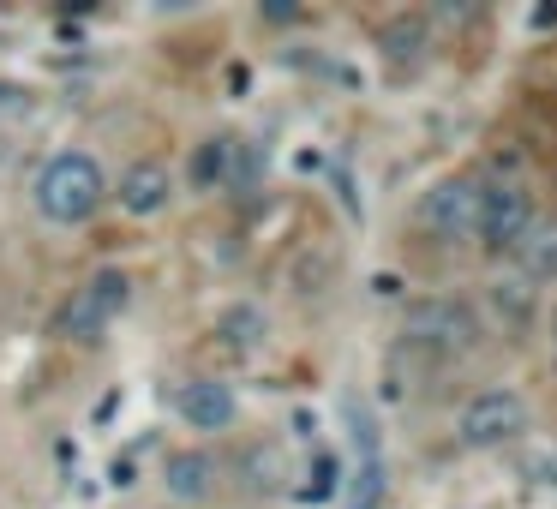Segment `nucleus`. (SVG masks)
Returning a JSON list of instances; mask_svg holds the SVG:
<instances>
[{"label":"nucleus","instance_id":"obj_1","mask_svg":"<svg viewBox=\"0 0 557 509\" xmlns=\"http://www.w3.org/2000/svg\"><path fill=\"white\" fill-rule=\"evenodd\" d=\"M102 198H108V180H102L96 156H84V150H54V156L36 168V180H30V204H36V216L54 222V228L90 222Z\"/></svg>","mask_w":557,"mask_h":509},{"label":"nucleus","instance_id":"obj_2","mask_svg":"<svg viewBox=\"0 0 557 509\" xmlns=\"http://www.w3.org/2000/svg\"><path fill=\"white\" fill-rule=\"evenodd\" d=\"M402 342L426 360H462L468 348H480V312L456 294H426L402 312Z\"/></svg>","mask_w":557,"mask_h":509},{"label":"nucleus","instance_id":"obj_3","mask_svg":"<svg viewBox=\"0 0 557 509\" xmlns=\"http://www.w3.org/2000/svg\"><path fill=\"white\" fill-rule=\"evenodd\" d=\"M126 306H132V276H126V270H96V276H84V282L60 300V312H54V336L72 342V348L102 342Z\"/></svg>","mask_w":557,"mask_h":509},{"label":"nucleus","instance_id":"obj_4","mask_svg":"<svg viewBox=\"0 0 557 509\" xmlns=\"http://www.w3.org/2000/svg\"><path fill=\"white\" fill-rule=\"evenodd\" d=\"M342 426H348V450L354 462L342 468V509H378L384 504V438H378V414L366 396H342Z\"/></svg>","mask_w":557,"mask_h":509},{"label":"nucleus","instance_id":"obj_5","mask_svg":"<svg viewBox=\"0 0 557 509\" xmlns=\"http://www.w3.org/2000/svg\"><path fill=\"white\" fill-rule=\"evenodd\" d=\"M486 198H492V180H480V174H450V180H438V186L420 198L414 222H420L426 234L450 240V246H474V240H480Z\"/></svg>","mask_w":557,"mask_h":509},{"label":"nucleus","instance_id":"obj_6","mask_svg":"<svg viewBox=\"0 0 557 509\" xmlns=\"http://www.w3.org/2000/svg\"><path fill=\"white\" fill-rule=\"evenodd\" d=\"M528 420H534L528 396L510 390V384H492V390H474L462 402L456 438H462V450H504V444H516L528 432Z\"/></svg>","mask_w":557,"mask_h":509},{"label":"nucleus","instance_id":"obj_7","mask_svg":"<svg viewBox=\"0 0 557 509\" xmlns=\"http://www.w3.org/2000/svg\"><path fill=\"white\" fill-rule=\"evenodd\" d=\"M534 222H540V198H534L528 186H492L486 216H480V240H474V246H486L492 258H510Z\"/></svg>","mask_w":557,"mask_h":509},{"label":"nucleus","instance_id":"obj_8","mask_svg":"<svg viewBox=\"0 0 557 509\" xmlns=\"http://www.w3.org/2000/svg\"><path fill=\"white\" fill-rule=\"evenodd\" d=\"M174 408H180V420H186L192 432H228L234 414H240V402H234V390H228L222 378H192V384H180Z\"/></svg>","mask_w":557,"mask_h":509},{"label":"nucleus","instance_id":"obj_9","mask_svg":"<svg viewBox=\"0 0 557 509\" xmlns=\"http://www.w3.org/2000/svg\"><path fill=\"white\" fill-rule=\"evenodd\" d=\"M378 54L396 66V72H414L426 54H432V18L426 12H390L378 24Z\"/></svg>","mask_w":557,"mask_h":509},{"label":"nucleus","instance_id":"obj_10","mask_svg":"<svg viewBox=\"0 0 557 509\" xmlns=\"http://www.w3.org/2000/svg\"><path fill=\"white\" fill-rule=\"evenodd\" d=\"M162 486H168L174 504H210L216 486H222V468H216V456H204V450H174V456L162 462Z\"/></svg>","mask_w":557,"mask_h":509},{"label":"nucleus","instance_id":"obj_11","mask_svg":"<svg viewBox=\"0 0 557 509\" xmlns=\"http://www.w3.org/2000/svg\"><path fill=\"white\" fill-rule=\"evenodd\" d=\"M168 192H174V180H168V162H156V156H144V162H132L126 174H120V210L126 216H156L162 204H168Z\"/></svg>","mask_w":557,"mask_h":509},{"label":"nucleus","instance_id":"obj_12","mask_svg":"<svg viewBox=\"0 0 557 509\" xmlns=\"http://www.w3.org/2000/svg\"><path fill=\"white\" fill-rule=\"evenodd\" d=\"M240 486H246L252 498H276V492H288V450L270 444V438H258V444L240 456Z\"/></svg>","mask_w":557,"mask_h":509},{"label":"nucleus","instance_id":"obj_13","mask_svg":"<svg viewBox=\"0 0 557 509\" xmlns=\"http://www.w3.org/2000/svg\"><path fill=\"white\" fill-rule=\"evenodd\" d=\"M510 264H516L528 282H557V216H540V222L522 234V246L510 252Z\"/></svg>","mask_w":557,"mask_h":509},{"label":"nucleus","instance_id":"obj_14","mask_svg":"<svg viewBox=\"0 0 557 509\" xmlns=\"http://www.w3.org/2000/svg\"><path fill=\"white\" fill-rule=\"evenodd\" d=\"M216 336H222V348H234V354H252V348L270 336V312H264L258 300H234V306H222V318H216Z\"/></svg>","mask_w":557,"mask_h":509},{"label":"nucleus","instance_id":"obj_15","mask_svg":"<svg viewBox=\"0 0 557 509\" xmlns=\"http://www.w3.org/2000/svg\"><path fill=\"white\" fill-rule=\"evenodd\" d=\"M342 498V462L330 450H312V468H306V486H300V504H330Z\"/></svg>","mask_w":557,"mask_h":509},{"label":"nucleus","instance_id":"obj_16","mask_svg":"<svg viewBox=\"0 0 557 509\" xmlns=\"http://www.w3.org/2000/svg\"><path fill=\"white\" fill-rule=\"evenodd\" d=\"M228 144H234V138H204V144H198V156L186 162V180H192V192H210V186L228 174Z\"/></svg>","mask_w":557,"mask_h":509},{"label":"nucleus","instance_id":"obj_17","mask_svg":"<svg viewBox=\"0 0 557 509\" xmlns=\"http://www.w3.org/2000/svg\"><path fill=\"white\" fill-rule=\"evenodd\" d=\"M258 174H264V156H258V144H228V180L234 186H258Z\"/></svg>","mask_w":557,"mask_h":509},{"label":"nucleus","instance_id":"obj_18","mask_svg":"<svg viewBox=\"0 0 557 509\" xmlns=\"http://www.w3.org/2000/svg\"><path fill=\"white\" fill-rule=\"evenodd\" d=\"M294 438L300 444H318V414L312 408H294Z\"/></svg>","mask_w":557,"mask_h":509},{"label":"nucleus","instance_id":"obj_19","mask_svg":"<svg viewBox=\"0 0 557 509\" xmlns=\"http://www.w3.org/2000/svg\"><path fill=\"white\" fill-rule=\"evenodd\" d=\"M108 474H114V486H132V474H138V456H132V450H126V456H114V468H108Z\"/></svg>","mask_w":557,"mask_h":509},{"label":"nucleus","instance_id":"obj_20","mask_svg":"<svg viewBox=\"0 0 557 509\" xmlns=\"http://www.w3.org/2000/svg\"><path fill=\"white\" fill-rule=\"evenodd\" d=\"M114 408H120V390H108V396L96 402V426H108V420H114Z\"/></svg>","mask_w":557,"mask_h":509},{"label":"nucleus","instance_id":"obj_21","mask_svg":"<svg viewBox=\"0 0 557 509\" xmlns=\"http://www.w3.org/2000/svg\"><path fill=\"white\" fill-rule=\"evenodd\" d=\"M372 294L384 300V294H402V276H372Z\"/></svg>","mask_w":557,"mask_h":509},{"label":"nucleus","instance_id":"obj_22","mask_svg":"<svg viewBox=\"0 0 557 509\" xmlns=\"http://www.w3.org/2000/svg\"><path fill=\"white\" fill-rule=\"evenodd\" d=\"M18 96H24L18 84H0V102H18Z\"/></svg>","mask_w":557,"mask_h":509},{"label":"nucleus","instance_id":"obj_23","mask_svg":"<svg viewBox=\"0 0 557 509\" xmlns=\"http://www.w3.org/2000/svg\"><path fill=\"white\" fill-rule=\"evenodd\" d=\"M552 360H557V324H552Z\"/></svg>","mask_w":557,"mask_h":509}]
</instances>
